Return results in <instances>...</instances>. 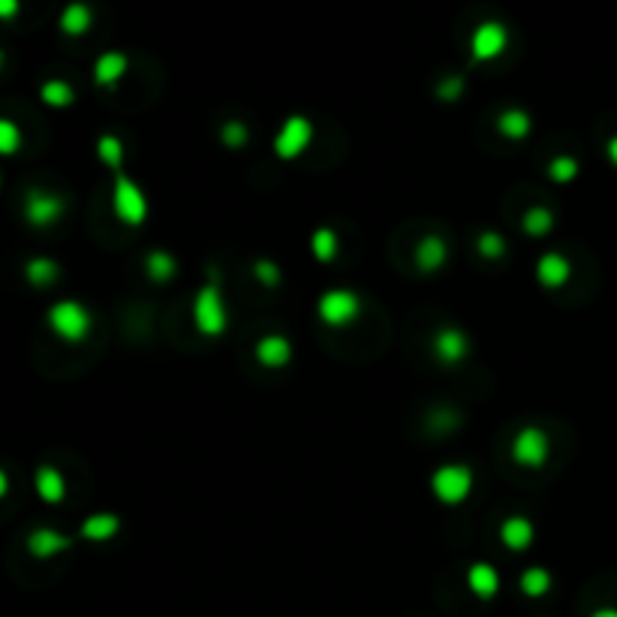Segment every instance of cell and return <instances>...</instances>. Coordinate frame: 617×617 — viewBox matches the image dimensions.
<instances>
[{
  "label": "cell",
  "mask_w": 617,
  "mask_h": 617,
  "mask_svg": "<svg viewBox=\"0 0 617 617\" xmlns=\"http://www.w3.org/2000/svg\"><path fill=\"white\" fill-rule=\"evenodd\" d=\"M193 326L202 338H223L229 329V308L223 298L220 274L208 268V280L193 296Z\"/></svg>",
  "instance_id": "1"
},
{
  "label": "cell",
  "mask_w": 617,
  "mask_h": 617,
  "mask_svg": "<svg viewBox=\"0 0 617 617\" xmlns=\"http://www.w3.org/2000/svg\"><path fill=\"white\" fill-rule=\"evenodd\" d=\"M46 322H48V329H52V335L57 340H64V344H82V340H87V335H91L94 317L82 301L61 298L48 308Z\"/></svg>",
  "instance_id": "2"
},
{
  "label": "cell",
  "mask_w": 617,
  "mask_h": 617,
  "mask_svg": "<svg viewBox=\"0 0 617 617\" xmlns=\"http://www.w3.org/2000/svg\"><path fill=\"white\" fill-rule=\"evenodd\" d=\"M112 214L130 229L142 227L151 214L148 196H145V190L139 187V184L124 172H117L112 178Z\"/></svg>",
  "instance_id": "3"
},
{
  "label": "cell",
  "mask_w": 617,
  "mask_h": 617,
  "mask_svg": "<svg viewBox=\"0 0 617 617\" xmlns=\"http://www.w3.org/2000/svg\"><path fill=\"white\" fill-rule=\"evenodd\" d=\"M473 470L467 464H440L430 473V494L443 506H461L473 494Z\"/></svg>",
  "instance_id": "4"
},
{
  "label": "cell",
  "mask_w": 617,
  "mask_h": 617,
  "mask_svg": "<svg viewBox=\"0 0 617 617\" xmlns=\"http://www.w3.org/2000/svg\"><path fill=\"white\" fill-rule=\"evenodd\" d=\"M361 317V298L352 289H326L317 298V319L329 329H347Z\"/></svg>",
  "instance_id": "5"
},
{
  "label": "cell",
  "mask_w": 617,
  "mask_h": 617,
  "mask_svg": "<svg viewBox=\"0 0 617 617\" xmlns=\"http://www.w3.org/2000/svg\"><path fill=\"white\" fill-rule=\"evenodd\" d=\"M313 136H317V126H313L310 117L289 115L287 121L280 124V130L274 133V142H271L274 157H278V160H287V163L298 160V157L310 148Z\"/></svg>",
  "instance_id": "6"
},
{
  "label": "cell",
  "mask_w": 617,
  "mask_h": 617,
  "mask_svg": "<svg viewBox=\"0 0 617 617\" xmlns=\"http://www.w3.org/2000/svg\"><path fill=\"white\" fill-rule=\"evenodd\" d=\"M509 455L512 461L524 470H540L545 467L548 455H551V440L540 428V425H524L518 434L512 437V446H509Z\"/></svg>",
  "instance_id": "7"
},
{
  "label": "cell",
  "mask_w": 617,
  "mask_h": 617,
  "mask_svg": "<svg viewBox=\"0 0 617 617\" xmlns=\"http://www.w3.org/2000/svg\"><path fill=\"white\" fill-rule=\"evenodd\" d=\"M22 214L27 220V227L34 229H48L55 227L57 220H64L66 214V202L64 196L57 193H48V190H27L25 193V205H22Z\"/></svg>",
  "instance_id": "8"
},
{
  "label": "cell",
  "mask_w": 617,
  "mask_h": 617,
  "mask_svg": "<svg viewBox=\"0 0 617 617\" xmlns=\"http://www.w3.org/2000/svg\"><path fill=\"white\" fill-rule=\"evenodd\" d=\"M430 349H434V359L440 365L455 368V365H464L473 344H470V335L461 326H440L434 331V338H430Z\"/></svg>",
  "instance_id": "9"
},
{
  "label": "cell",
  "mask_w": 617,
  "mask_h": 617,
  "mask_svg": "<svg viewBox=\"0 0 617 617\" xmlns=\"http://www.w3.org/2000/svg\"><path fill=\"white\" fill-rule=\"evenodd\" d=\"M509 48V31L501 22H482L470 34V57L476 64H491Z\"/></svg>",
  "instance_id": "10"
},
{
  "label": "cell",
  "mask_w": 617,
  "mask_h": 617,
  "mask_svg": "<svg viewBox=\"0 0 617 617\" xmlns=\"http://www.w3.org/2000/svg\"><path fill=\"white\" fill-rule=\"evenodd\" d=\"M27 554L36 557V561H52V557H61L73 548V540L55 527H36V531L27 533Z\"/></svg>",
  "instance_id": "11"
},
{
  "label": "cell",
  "mask_w": 617,
  "mask_h": 617,
  "mask_svg": "<svg viewBox=\"0 0 617 617\" xmlns=\"http://www.w3.org/2000/svg\"><path fill=\"white\" fill-rule=\"evenodd\" d=\"M292 356H296V349H292V340L287 335H262L253 344V359L266 370H283L292 361Z\"/></svg>",
  "instance_id": "12"
},
{
  "label": "cell",
  "mask_w": 617,
  "mask_h": 617,
  "mask_svg": "<svg viewBox=\"0 0 617 617\" xmlns=\"http://www.w3.org/2000/svg\"><path fill=\"white\" fill-rule=\"evenodd\" d=\"M572 278V262L561 250H548L536 262V280L542 289H563Z\"/></svg>",
  "instance_id": "13"
},
{
  "label": "cell",
  "mask_w": 617,
  "mask_h": 617,
  "mask_svg": "<svg viewBox=\"0 0 617 617\" xmlns=\"http://www.w3.org/2000/svg\"><path fill=\"white\" fill-rule=\"evenodd\" d=\"M34 491L46 506H61L66 501V479L57 467L39 464L34 470Z\"/></svg>",
  "instance_id": "14"
},
{
  "label": "cell",
  "mask_w": 617,
  "mask_h": 617,
  "mask_svg": "<svg viewBox=\"0 0 617 617\" xmlns=\"http://www.w3.org/2000/svg\"><path fill=\"white\" fill-rule=\"evenodd\" d=\"M467 591L473 593L476 600H482V602L494 600V596L501 593V572H497V566L488 563V561L470 563V570H467Z\"/></svg>",
  "instance_id": "15"
},
{
  "label": "cell",
  "mask_w": 617,
  "mask_h": 617,
  "mask_svg": "<svg viewBox=\"0 0 617 617\" xmlns=\"http://www.w3.org/2000/svg\"><path fill=\"white\" fill-rule=\"evenodd\" d=\"M413 262H416V268L422 271V274L443 271L446 262H449V244H446V238H440V235H425V238L416 244Z\"/></svg>",
  "instance_id": "16"
},
{
  "label": "cell",
  "mask_w": 617,
  "mask_h": 617,
  "mask_svg": "<svg viewBox=\"0 0 617 617\" xmlns=\"http://www.w3.org/2000/svg\"><path fill=\"white\" fill-rule=\"evenodd\" d=\"M536 540V524L527 515H509L501 524V542L509 548L512 554H521L533 545Z\"/></svg>",
  "instance_id": "17"
},
{
  "label": "cell",
  "mask_w": 617,
  "mask_h": 617,
  "mask_svg": "<svg viewBox=\"0 0 617 617\" xmlns=\"http://www.w3.org/2000/svg\"><path fill=\"white\" fill-rule=\"evenodd\" d=\"M121 533V518L115 512H94L78 524V536L87 542H109Z\"/></svg>",
  "instance_id": "18"
},
{
  "label": "cell",
  "mask_w": 617,
  "mask_h": 617,
  "mask_svg": "<svg viewBox=\"0 0 617 617\" xmlns=\"http://www.w3.org/2000/svg\"><path fill=\"white\" fill-rule=\"evenodd\" d=\"M497 133L503 136V139L509 142H524L527 136L533 133V117L527 109H518V106H512V109H503L501 115H497Z\"/></svg>",
  "instance_id": "19"
},
{
  "label": "cell",
  "mask_w": 617,
  "mask_h": 617,
  "mask_svg": "<svg viewBox=\"0 0 617 617\" xmlns=\"http://www.w3.org/2000/svg\"><path fill=\"white\" fill-rule=\"evenodd\" d=\"M130 70V61H126L124 52H103L94 61V82L100 87H112Z\"/></svg>",
  "instance_id": "20"
},
{
  "label": "cell",
  "mask_w": 617,
  "mask_h": 617,
  "mask_svg": "<svg viewBox=\"0 0 617 617\" xmlns=\"http://www.w3.org/2000/svg\"><path fill=\"white\" fill-rule=\"evenodd\" d=\"M308 248L313 259L322 262V266H331V262L340 257V235L331 227H317L310 232Z\"/></svg>",
  "instance_id": "21"
},
{
  "label": "cell",
  "mask_w": 617,
  "mask_h": 617,
  "mask_svg": "<svg viewBox=\"0 0 617 617\" xmlns=\"http://www.w3.org/2000/svg\"><path fill=\"white\" fill-rule=\"evenodd\" d=\"M145 274H148V280L154 283H169L175 280V274H178V259H175V253L163 250V248H154L145 253Z\"/></svg>",
  "instance_id": "22"
},
{
  "label": "cell",
  "mask_w": 617,
  "mask_h": 617,
  "mask_svg": "<svg viewBox=\"0 0 617 617\" xmlns=\"http://www.w3.org/2000/svg\"><path fill=\"white\" fill-rule=\"evenodd\" d=\"M57 278H61V266L52 257H31L25 262V280L34 289H48L52 283H57Z\"/></svg>",
  "instance_id": "23"
},
{
  "label": "cell",
  "mask_w": 617,
  "mask_h": 617,
  "mask_svg": "<svg viewBox=\"0 0 617 617\" xmlns=\"http://www.w3.org/2000/svg\"><path fill=\"white\" fill-rule=\"evenodd\" d=\"M57 25H61V31L66 36H85L94 25V13H91V6L82 4V0H73V4L64 6L61 22Z\"/></svg>",
  "instance_id": "24"
},
{
  "label": "cell",
  "mask_w": 617,
  "mask_h": 617,
  "mask_svg": "<svg viewBox=\"0 0 617 617\" xmlns=\"http://www.w3.org/2000/svg\"><path fill=\"white\" fill-rule=\"evenodd\" d=\"M554 579L545 566H527V570L518 575V591H521L527 600H542L545 593H551Z\"/></svg>",
  "instance_id": "25"
},
{
  "label": "cell",
  "mask_w": 617,
  "mask_h": 617,
  "mask_svg": "<svg viewBox=\"0 0 617 617\" xmlns=\"http://www.w3.org/2000/svg\"><path fill=\"white\" fill-rule=\"evenodd\" d=\"M551 229H554V214H551V208H545V205H531V208L521 214V232L527 238L540 241Z\"/></svg>",
  "instance_id": "26"
},
{
  "label": "cell",
  "mask_w": 617,
  "mask_h": 617,
  "mask_svg": "<svg viewBox=\"0 0 617 617\" xmlns=\"http://www.w3.org/2000/svg\"><path fill=\"white\" fill-rule=\"evenodd\" d=\"M124 157H126L124 142L117 139L115 133H103L100 139H96V160H100L112 175L124 172Z\"/></svg>",
  "instance_id": "27"
},
{
  "label": "cell",
  "mask_w": 617,
  "mask_h": 617,
  "mask_svg": "<svg viewBox=\"0 0 617 617\" xmlns=\"http://www.w3.org/2000/svg\"><path fill=\"white\" fill-rule=\"evenodd\" d=\"M39 100L52 106V109H66V106L76 103V91L64 78H48V82H43V87H39Z\"/></svg>",
  "instance_id": "28"
},
{
  "label": "cell",
  "mask_w": 617,
  "mask_h": 617,
  "mask_svg": "<svg viewBox=\"0 0 617 617\" xmlns=\"http://www.w3.org/2000/svg\"><path fill=\"white\" fill-rule=\"evenodd\" d=\"M579 172H582V163H579V157H572V154L551 157V160H548V169H545V175L554 184H570L579 178Z\"/></svg>",
  "instance_id": "29"
},
{
  "label": "cell",
  "mask_w": 617,
  "mask_h": 617,
  "mask_svg": "<svg viewBox=\"0 0 617 617\" xmlns=\"http://www.w3.org/2000/svg\"><path fill=\"white\" fill-rule=\"evenodd\" d=\"M476 253L482 259H488V262H497V259H503L509 253V244H506V238L501 232L485 229V232L476 235Z\"/></svg>",
  "instance_id": "30"
},
{
  "label": "cell",
  "mask_w": 617,
  "mask_h": 617,
  "mask_svg": "<svg viewBox=\"0 0 617 617\" xmlns=\"http://www.w3.org/2000/svg\"><path fill=\"white\" fill-rule=\"evenodd\" d=\"M253 278H257V283H262L266 289H278L283 280V271L274 259L259 257V259H253Z\"/></svg>",
  "instance_id": "31"
},
{
  "label": "cell",
  "mask_w": 617,
  "mask_h": 617,
  "mask_svg": "<svg viewBox=\"0 0 617 617\" xmlns=\"http://www.w3.org/2000/svg\"><path fill=\"white\" fill-rule=\"evenodd\" d=\"M220 142L227 145V148H232V151L248 148V142H250L248 124H244V121H227L220 126Z\"/></svg>",
  "instance_id": "32"
},
{
  "label": "cell",
  "mask_w": 617,
  "mask_h": 617,
  "mask_svg": "<svg viewBox=\"0 0 617 617\" xmlns=\"http://www.w3.org/2000/svg\"><path fill=\"white\" fill-rule=\"evenodd\" d=\"M22 148V130H18L15 121L9 117H0V157H13Z\"/></svg>",
  "instance_id": "33"
},
{
  "label": "cell",
  "mask_w": 617,
  "mask_h": 617,
  "mask_svg": "<svg viewBox=\"0 0 617 617\" xmlns=\"http://www.w3.org/2000/svg\"><path fill=\"white\" fill-rule=\"evenodd\" d=\"M461 94H464V78H458V76H449V78H443V82L437 85V96H440V100H446V103L461 100Z\"/></svg>",
  "instance_id": "34"
},
{
  "label": "cell",
  "mask_w": 617,
  "mask_h": 617,
  "mask_svg": "<svg viewBox=\"0 0 617 617\" xmlns=\"http://www.w3.org/2000/svg\"><path fill=\"white\" fill-rule=\"evenodd\" d=\"M18 0H0V18H4V22H9V18H15L18 15Z\"/></svg>",
  "instance_id": "35"
},
{
  "label": "cell",
  "mask_w": 617,
  "mask_h": 617,
  "mask_svg": "<svg viewBox=\"0 0 617 617\" xmlns=\"http://www.w3.org/2000/svg\"><path fill=\"white\" fill-rule=\"evenodd\" d=\"M605 157H609V163L617 169V133L612 136L609 142H605Z\"/></svg>",
  "instance_id": "36"
},
{
  "label": "cell",
  "mask_w": 617,
  "mask_h": 617,
  "mask_svg": "<svg viewBox=\"0 0 617 617\" xmlns=\"http://www.w3.org/2000/svg\"><path fill=\"white\" fill-rule=\"evenodd\" d=\"M6 494H9V476H6V470L0 467V501H4Z\"/></svg>",
  "instance_id": "37"
},
{
  "label": "cell",
  "mask_w": 617,
  "mask_h": 617,
  "mask_svg": "<svg viewBox=\"0 0 617 617\" xmlns=\"http://www.w3.org/2000/svg\"><path fill=\"white\" fill-rule=\"evenodd\" d=\"M591 617H617V609H596Z\"/></svg>",
  "instance_id": "38"
},
{
  "label": "cell",
  "mask_w": 617,
  "mask_h": 617,
  "mask_svg": "<svg viewBox=\"0 0 617 617\" xmlns=\"http://www.w3.org/2000/svg\"><path fill=\"white\" fill-rule=\"evenodd\" d=\"M0 70H4V52H0Z\"/></svg>",
  "instance_id": "39"
},
{
  "label": "cell",
  "mask_w": 617,
  "mask_h": 617,
  "mask_svg": "<svg viewBox=\"0 0 617 617\" xmlns=\"http://www.w3.org/2000/svg\"><path fill=\"white\" fill-rule=\"evenodd\" d=\"M0 181H4V175H0Z\"/></svg>",
  "instance_id": "40"
}]
</instances>
